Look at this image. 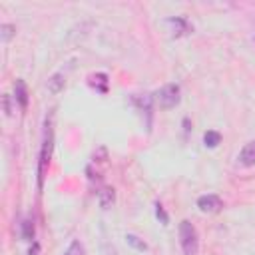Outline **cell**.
<instances>
[{"instance_id":"8fae6325","label":"cell","mask_w":255,"mask_h":255,"mask_svg":"<svg viewBox=\"0 0 255 255\" xmlns=\"http://www.w3.org/2000/svg\"><path fill=\"white\" fill-rule=\"evenodd\" d=\"M126 239H128V243H129L131 247H135L137 251H145V249H147V245H145L143 241H139V237H135V235H131V233H128Z\"/></svg>"},{"instance_id":"9c48e42d","label":"cell","mask_w":255,"mask_h":255,"mask_svg":"<svg viewBox=\"0 0 255 255\" xmlns=\"http://www.w3.org/2000/svg\"><path fill=\"white\" fill-rule=\"evenodd\" d=\"M64 255H86V249H84V245L76 239V241H72V243L68 245V249L64 251Z\"/></svg>"},{"instance_id":"3957f363","label":"cell","mask_w":255,"mask_h":255,"mask_svg":"<svg viewBox=\"0 0 255 255\" xmlns=\"http://www.w3.org/2000/svg\"><path fill=\"white\" fill-rule=\"evenodd\" d=\"M52 141H54V131H52V126L48 124V126H46V133H44V145H42V151H40V163H38V185H40V187H42V179H44L46 165L50 163Z\"/></svg>"},{"instance_id":"30bf717a","label":"cell","mask_w":255,"mask_h":255,"mask_svg":"<svg viewBox=\"0 0 255 255\" xmlns=\"http://www.w3.org/2000/svg\"><path fill=\"white\" fill-rule=\"evenodd\" d=\"M100 203H102V207H108L110 203H114V189H110V187L102 189L100 191Z\"/></svg>"},{"instance_id":"52a82bcc","label":"cell","mask_w":255,"mask_h":255,"mask_svg":"<svg viewBox=\"0 0 255 255\" xmlns=\"http://www.w3.org/2000/svg\"><path fill=\"white\" fill-rule=\"evenodd\" d=\"M64 76L62 74H54L50 80H48V90L52 92V94H58V92H62L64 90Z\"/></svg>"},{"instance_id":"8992f818","label":"cell","mask_w":255,"mask_h":255,"mask_svg":"<svg viewBox=\"0 0 255 255\" xmlns=\"http://www.w3.org/2000/svg\"><path fill=\"white\" fill-rule=\"evenodd\" d=\"M14 90H16V100H18V104H20L22 108H26V104H28V92H26V84H24L22 80H16Z\"/></svg>"},{"instance_id":"ba28073f","label":"cell","mask_w":255,"mask_h":255,"mask_svg":"<svg viewBox=\"0 0 255 255\" xmlns=\"http://www.w3.org/2000/svg\"><path fill=\"white\" fill-rule=\"evenodd\" d=\"M203 143H205V147H217V145L221 143V133H219V131H213V129L205 131Z\"/></svg>"},{"instance_id":"4fadbf2b","label":"cell","mask_w":255,"mask_h":255,"mask_svg":"<svg viewBox=\"0 0 255 255\" xmlns=\"http://www.w3.org/2000/svg\"><path fill=\"white\" fill-rule=\"evenodd\" d=\"M32 235H34V227H30V221H24V237L32 239Z\"/></svg>"},{"instance_id":"6da1fadb","label":"cell","mask_w":255,"mask_h":255,"mask_svg":"<svg viewBox=\"0 0 255 255\" xmlns=\"http://www.w3.org/2000/svg\"><path fill=\"white\" fill-rule=\"evenodd\" d=\"M179 245H181V251L183 255H197L199 251V235H197V229L193 223H189L187 219H183L179 223Z\"/></svg>"},{"instance_id":"5b68a950","label":"cell","mask_w":255,"mask_h":255,"mask_svg":"<svg viewBox=\"0 0 255 255\" xmlns=\"http://www.w3.org/2000/svg\"><path fill=\"white\" fill-rule=\"evenodd\" d=\"M237 161H239L243 167L255 165V139L247 141V143L241 147V151H239V155H237Z\"/></svg>"},{"instance_id":"5bb4252c","label":"cell","mask_w":255,"mask_h":255,"mask_svg":"<svg viewBox=\"0 0 255 255\" xmlns=\"http://www.w3.org/2000/svg\"><path fill=\"white\" fill-rule=\"evenodd\" d=\"M155 215H157V217H161L163 225L167 223V215H165V211H163V207H161V205H155Z\"/></svg>"},{"instance_id":"9a60e30c","label":"cell","mask_w":255,"mask_h":255,"mask_svg":"<svg viewBox=\"0 0 255 255\" xmlns=\"http://www.w3.org/2000/svg\"><path fill=\"white\" fill-rule=\"evenodd\" d=\"M4 112L10 114V106H8V96H4Z\"/></svg>"},{"instance_id":"277c9868","label":"cell","mask_w":255,"mask_h":255,"mask_svg":"<svg viewBox=\"0 0 255 255\" xmlns=\"http://www.w3.org/2000/svg\"><path fill=\"white\" fill-rule=\"evenodd\" d=\"M197 207H199L201 213H219L223 209V201H221L219 195L207 193V195L197 197Z\"/></svg>"},{"instance_id":"7c38bea8","label":"cell","mask_w":255,"mask_h":255,"mask_svg":"<svg viewBox=\"0 0 255 255\" xmlns=\"http://www.w3.org/2000/svg\"><path fill=\"white\" fill-rule=\"evenodd\" d=\"M0 32H2V42H8L14 34H16V28L12 24H2L0 26Z\"/></svg>"},{"instance_id":"7a4b0ae2","label":"cell","mask_w":255,"mask_h":255,"mask_svg":"<svg viewBox=\"0 0 255 255\" xmlns=\"http://www.w3.org/2000/svg\"><path fill=\"white\" fill-rule=\"evenodd\" d=\"M179 86L177 84H165L155 92V102L163 110H171L179 104Z\"/></svg>"}]
</instances>
